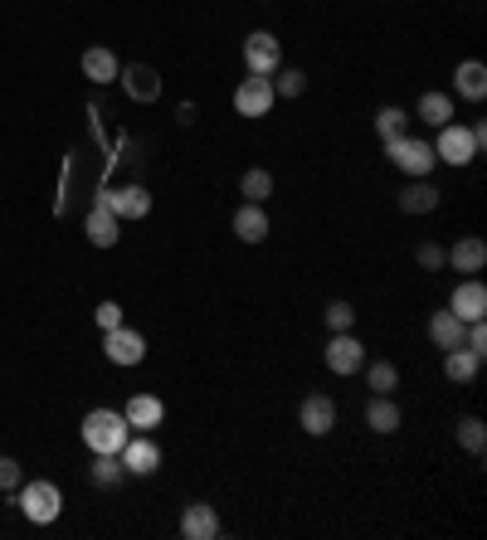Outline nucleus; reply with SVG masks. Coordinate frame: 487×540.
<instances>
[{"instance_id":"1","label":"nucleus","mask_w":487,"mask_h":540,"mask_svg":"<svg viewBox=\"0 0 487 540\" xmlns=\"http://www.w3.org/2000/svg\"><path fill=\"white\" fill-rule=\"evenodd\" d=\"M127 438H132V424L122 419V409H93V414H83V443L93 453H122Z\"/></svg>"},{"instance_id":"2","label":"nucleus","mask_w":487,"mask_h":540,"mask_svg":"<svg viewBox=\"0 0 487 540\" xmlns=\"http://www.w3.org/2000/svg\"><path fill=\"white\" fill-rule=\"evenodd\" d=\"M20 497H15V506L35 521V526H49V521H59V511H64V497H59V487L54 482H20L15 487Z\"/></svg>"},{"instance_id":"3","label":"nucleus","mask_w":487,"mask_h":540,"mask_svg":"<svg viewBox=\"0 0 487 540\" xmlns=\"http://www.w3.org/2000/svg\"><path fill=\"white\" fill-rule=\"evenodd\" d=\"M478 151H483V142H478L473 127H458V122H444V127H439V142H434V156H439V161H449V166H473Z\"/></svg>"},{"instance_id":"4","label":"nucleus","mask_w":487,"mask_h":540,"mask_svg":"<svg viewBox=\"0 0 487 540\" xmlns=\"http://www.w3.org/2000/svg\"><path fill=\"white\" fill-rule=\"evenodd\" d=\"M385 151H390V161L405 171V176H414V180H429V171L439 166V156H434V146L429 142H419V137H395V142H385Z\"/></svg>"},{"instance_id":"5","label":"nucleus","mask_w":487,"mask_h":540,"mask_svg":"<svg viewBox=\"0 0 487 540\" xmlns=\"http://www.w3.org/2000/svg\"><path fill=\"white\" fill-rule=\"evenodd\" d=\"M244 69L259 73V78H273V73L283 69V44H278V35L254 30V35L244 39Z\"/></svg>"},{"instance_id":"6","label":"nucleus","mask_w":487,"mask_h":540,"mask_svg":"<svg viewBox=\"0 0 487 540\" xmlns=\"http://www.w3.org/2000/svg\"><path fill=\"white\" fill-rule=\"evenodd\" d=\"M103 351H108L113 365H142L147 360V336L132 331V326H113V331H103Z\"/></svg>"},{"instance_id":"7","label":"nucleus","mask_w":487,"mask_h":540,"mask_svg":"<svg viewBox=\"0 0 487 540\" xmlns=\"http://www.w3.org/2000/svg\"><path fill=\"white\" fill-rule=\"evenodd\" d=\"M273 83L268 78H259V73H249L239 88H234V112L239 117H268V108H273Z\"/></svg>"},{"instance_id":"8","label":"nucleus","mask_w":487,"mask_h":540,"mask_svg":"<svg viewBox=\"0 0 487 540\" xmlns=\"http://www.w3.org/2000/svg\"><path fill=\"white\" fill-rule=\"evenodd\" d=\"M117 458H122V472H127V477H151V472L161 468V448L151 443L147 433H132V438L122 443Z\"/></svg>"},{"instance_id":"9","label":"nucleus","mask_w":487,"mask_h":540,"mask_svg":"<svg viewBox=\"0 0 487 540\" xmlns=\"http://www.w3.org/2000/svg\"><path fill=\"white\" fill-rule=\"evenodd\" d=\"M361 365H366V346L351 331H332V341H327V370L332 375H356Z\"/></svg>"},{"instance_id":"10","label":"nucleus","mask_w":487,"mask_h":540,"mask_svg":"<svg viewBox=\"0 0 487 540\" xmlns=\"http://www.w3.org/2000/svg\"><path fill=\"white\" fill-rule=\"evenodd\" d=\"M298 424H302V433H312V438H327V433L337 429V404H332V395H307L302 399Z\"/></svg>"},{"instance_id":"11","label":"nucleus","mask_w":487,"mask_h":540,"mask_svg":"<svg viewBox=\"0 0 487 540\" xmlns=\"http://www.w3.org/2000/svg\"><path fill=\"white\" fill-rule=\"evenodd\" d=\"M449 312L458 317V322H478V317H487V288L478 283V278L458 283L453 297H449Z\"/></svg>"},{"instance_id":"12","label":"nucleus","mask_w":487,"mask_h":540,"mask_svg":"<svg viewBox=\"0 0 487 540\" xmlns=\"http://www.w3.org/2000/svg\"><path fill=\"white\" fill-rule=\"evenodd\" d=\"M181 536L186 540H215L220 536V511L210 502H190L181 511Z\"/></svg>"},{"instance_id":"13","label":"nucleus","mask_w":487,"mask_h":540,"mask_svg":"<svg viewBox=\"0 0 487 540\" xmlns=\"http://www.w3.org/2000/svg\"><path fill=\"white\" fill-rule=\"evenodd\" d=\"M117 224H122V219L108 210V200H98V205L88 210V219H83V234H88V244H98V249H113L117 239H122V234H117Z\"/></svg>"},{"instance_id":"14","label":"nucleus","mask_w":487,"mask_h":540,"mask_svg":"<svg viewBox=\"0 0 487 540\" xmlns=\"http://www.w3.org/2000/svg\"><path fill=\"white\" fill-rule=\"evenodd\" d=\"M122 419L132 424V433H151L161 419H166V404L156 395H132L127 399V409H122Z\"/></svg>"},{"instance_id":"15","label":"nucleus","mask_w":487,"mask_h":540,"mask_svg":"<svg viewBox=\"0 0 487 540\" xmlns=\"http://www.w3.org/2000/svg\"><path fill=\"white\" fill-rule=\"evenodd\" d=\"M117 78H122V88H127L132 103H151V98H161V73L147 69V64H132V69H122Z\"/></svg>"},{"instance_id":"16","label":"nucleus","mask_w":487,"mask_h":540,"mask_svg":"<svg viewBox=\"0 0 487 540\" xmlns=\"http://www.w3.org/2000/svg\"><path fill=\"white\" fill-rule=\"evenodd\" d=\"M103 200H108V210H113L117 219H147V210H151V195L142 190V185H122V190H108Z\"/></svg>"},{"instance_id":"17","label":"nucleus","mask_w":487,"mask_h":540,"mask_svg":"<svg viewBox=\"0 0 487 540\" xmlns=\"http://www.w3.org/2000/svg\"><path fill=\"white\" fill-rule=\"evenodd\" d=\"M453 88H458V98L483 103V98H487V69L478 64V59H463V64L453 69Z\"/></svg>"},{"instance_id":"18","label":"nucleus","mask_w":487,"mask_h":540,"mask_svg":"<svg viewBox=\"0 0 487 540\" xmlns=\"http://www.w3.org/2000/svg\"><path fill=\"white\" fill-rule=\"evenodd\" d=\"M234 234H239L244 244H263V239H268V215H263V205H249V200H244V205L234 210Z\"/></svg>"},{"instance_id":"19","label":"nucleus","mask_w":487,"mask_h":540,"mask_svg":"<svg viewBox=\"0 0 487 540\" xmlns=\"http://www.w3.org/2000/svg\"><path fill=\"white\" fill-rule=\"evenodd\" d=\"M400 210H405V215H429V210H439V190H434L429 180H410V185L400 190Z\"/></svg>"},{"instance_id":"20","label":"nucleus","mask_w":487,"mask_h":540,"mask_svg":"<svg viewBox=\"0 0 487 540\" xmlns=\"http://www.w3.org/2000/svg\"><path fill=\"white\" fill-rule=\"evenodd\" d=\"M444 258H449V263L458 268V273H483V263H487V244H483V239H458V244H453V249L444 253Z\"/></svg>"},{"instance_id":"21","label":"nucleus","mask_w":487,"mask_h":540,"mask_svg":"<svg viewBox=\"0 0 487 540\" xmlns=\"http://www.w3.org/2000/svg\"><path fill=\"white\" fill-rule=\"evenodd\" d=\"M463 326L468 322H458L453 312H434V317H429V341H434L439 351H453V346H463Z\"/></svg>"},{"instance_id":"22","label":"nucleus","mask_w":487,"mask_h":540,"mask_svg":"<svg viewBox=\"0 0 487 540\" xmlns=\"http://www.w3.org/2000/svg\"><path fill=\"white\" fill-rule=\"evenodd\" d=\"M117 73H122V64H117L113 49H103V44H98V49H88V54H83V78H93V83H113Z\"/></svg>"},{"instance_id":"23","label":"nucleus","mask_w":487,"mask_h":540,"mask_svg":"<svg viewBox=\"0 0 487 540\" xmlns=\"http://www.w3.org/2000/svg\"><path fill=\"white\" fill-rule=\"evenodd\" d=\"M478 370H483V356H473V351H463V346L444 351V375H449L453 385H468Z\"/></svg>"},{"instance_id":"24","label":"nucleus","mask_w":487,"mask_h":540,"mask_svg":"<svg viewBox=\"0 0 487 540\" xmlns=\"http://www.w3.org/2000/svg\"><path fill=\"white\" fill-rule=\"evenodd\" d=\"M366 424H371L375 433H395V429H400V409H395V399L375 395L371 404H366Z\"/></svg>"},{"instance_id":"25","label":"nucleus","mask_w":487,"mask_h":540,"mask_svg":"<svg viewBox=\"0 0 487 540\" xmlns=\"http://www.w3.org/2000/svg\"><path fill=\"white\" fill-rule=\"evenodd\" d=\"M414 117H419V122H429V127H444V122H453V98H449V93H424Z\"/></svg>"},{"instance_id":"26","label":"nucleus","mask_w":487,"mask_h":540,"mask_svg":"<svg viewBox=\"0 0 487 540\" xmlns=\"http://www.w3.org/2000/svg\"><path fill=\"white\" fill-rule=\"evenodd\" d=\"M410 132V112L405 108H380L375 112V137L380 142H395V137H405Z\"/></svg>"},{"instance_id":"27","label":"nucleus","mask_w":487,"mask_h":540,"mask_svg":"<svg viewBox=\"0 0 487 540\" xmlns=\"http://www.w3.org/2000/svg\"><path fill=\"white\" fill-rule=\"evenodd\" d=\"M239 195H244L249 205H268V195H273V176H268V171H244Z\"/></svg>"},{"instance_id":"28","label":"nucleus","mask_w":487,"mask_h":540,"mask_svg":"<svg viewBox=\"0 0 487 540\" xmlns=\"http://www.w3.org/2000/svg\"><path fill=\"white\" fill-rule=\"evenodd\" d=\"M127 472H122V458L117 453H93V482L98 487H117Z\"/></svg>"},{"instance_id":"29","label":"nucleus","mask_w":487,"mask_h":540,"mask_svg":"<svg viewBox=\"0 0 487 540\" xmlns=\"http://www.w3.org/2000/svg\"><path fill=\"white\" fill-rule=\"evenodd\" d=\"M458 443H463V448H468V453H483V443H487V429H483V419H473V414H468V419H458Z\"/></svg>"},{"instance_id":"30","label":"nucleus","mask_w":487,"mask_h":540,"mask_svg":"<svg viewBox=\"0 0 487 540\" xmlns=\"http://www.w3.org/2000/svg\"><path fill=\"white\" fill-rule=\"evenodd\" d=\"M268 83H273V93H278V98H302V88H307L302 69H278Z\"/></svg>"},{"instance_id":"31","label":"nucleus","mask_w":487,"mask_h":540,"mask_svg":"<svg viewBox=\"0 0 487 540\" xmlns=\"http://www.w3.org/2000/svg\"><path fill=\"white\" fill-rule=\"evenodd\" d=\"M395 385H400V370H395L390 360H375V365H371V390H375V395H390Z\"/></svg>"},{"instance_id":"32","label":"nucleus","mask_w":487,"mask_h":540,"mask_svg":"<svg viewBox=\"0 0 487 540\" xmlns=\"http://www.w3.org/2000/svg\"><path fill=\"white\" fill-rule=\"evenodd\" d=\"M463 351H473V356H487V322H483V317L463 326Z\"/></svg>"},{"instance_id":"33","label":"nucleus","mask_w":487,"mask_h":540,"mask_svg":"<svg viewBox=\"0 0 487 540\" xmlns=\"http://www.w3.org/2000/svg\"><path fill=\"white\" fill-rule=\"evenodd\" d=\"M351 322H356V307H351V302H332V307H327V326H332V331H351Z\"/></svg>"},{"instance_id":"34","label":"nucleus","mask_w":487,"mask_h":540,"mask_svg":"<svg viewBox=\"0 0 487 540\" xmlns=\"http://www.w3.org/2000/svg\"><path fill=\"white\" fill-rule=\"evenodd\" d=\"M25 477H20V463L15 458H0V492H15Z\"/></svg>"},{"instance_id":"35","label":"nucleus","mask_w":487,"mask_h":540,"mask_svg":"<svg viewBox=\"0 0 487 540\" xmlns=\"http://www.w3.org/2000/svg\"><path fill=\"white\" fill-rule=\"evenodd\" d=\"M93 317H98V326H103V331H113V326H122V307H117V302H103Z\"/></svg>"},{"instance_id":"36","label":"nucleus","mask_w":487,"mask_h":540,"mask_svg":"<svg viewBox=\"0 0 487 540\" xmlns=\"http://www.w3.org/2000/svg\"><path fill=\"white\" fill-rule=\"evenodd\" d=\"M414 258H419V268H439V263H444V249H439V244H419Z\"/></svg>"}]
</instances>
